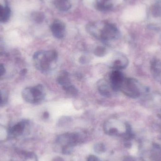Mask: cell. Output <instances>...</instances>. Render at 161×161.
Returning a JSON list of instances; mask_svg holds the SVG:
<instances>
[{
    "mask_svg": "<svg viewBox=\"0 0 161 161\" xmlns=\"http://www.w3.org/2000/svg\"><path fill=\"white\" fill-rule=\"evenodd\" d=\"M107 53V50L105 47L103 46H98L95 49L94 53L98 57H102L106 55Z\"/></svg>",
    "mask_w": 161,
    "mask_h": 161,
    "instance_id": "2e32d148",
    "label": "cell"
},
{
    "mask_svg": "<svg viewBox=\"0 0 161 161\" xmlns=\"http://www.w3.org/2000/svg\"><path fill=\"white\" fill-rule=\"evenodd\" d=\"M129 64V60L125 56L119 55L111 62L110 67L115 70L121 71L126 68Z\"/></svg>",
    "mask_w": 161,
    "mask_h": 161,
    "instance_id": "52a82bcc",
    "label": "cell"
},
{
    "mask_svg": "<svg viewBox=\"0 0 161 161\" xmlns=\"http://www.w3.org/2000/svg\"><path fill=\"white\" fill-rule=\"evenodd\" d=\"M51 30L53 35L57 39H62L65 34V26L62 22L56 20L51 26Z\"/></svg>",
    "mask_w": 161,
    "mask_h": 161,
    "instance_id": "9c48e42d",
    "label": "cell"
},
{
    "mask_svg": "<svg viewBox=\"0 0 161 161\" xmlns=\"http://www.w3.org/2000/svg\"><path fill=\"white\" fill-rule=\"evenodd\" d=\"M80 63L85 64L86 63H88V61H89V58L87 57L83 56L80 58Z\"/></svg>",
    "mask_w": 161,
    "mask_h": 161,
    "instance_id": "603a6c76",
    "label": "cell"
},
{
    "mask_svg": "<svg viewBox=\"0 0 161 161\" xmlns=\"http://www.w3.org/2000/svg\"><path fill=\"white\" fill-rule=\"evenodd\" d=\"M87 161H101L98 158L96 157V156H94V155H91L89 156L88 158V160Z\"/></svg>",
    "mask_w": 161,
    "mask_h": 161,
    "instance_id": "7402d4cb",
    "label": "cell"
},
{
    "mask_svg": "<svg viewBox=\"0 0 161 161\" xmlns=\"http://www.w3.org/2000/svg\"><path fill=\"white\" fill-rule=\"evenodd\" d=\"M57 81L63 90L69 95L76 96L78 94L77 88L72 83L69 77V74L66 71L61 72L58 77Z\"/></svg>",
    "mask_w": 161,
    "mask_h": 161,
    "instance_id": "5b68a950",
    "label": "cell"
},
{
    "mask_svg": "<svg viewBox=\"0 0 161 161\" xmlns=\"http://www.w3.org/2000/svg\"><path fill=\"white\" fill-rule=\"evenodd\" d=\"M150 70L153 76L157 79L161 78V60L153 59L150 64Z\"/></svg>",
    "mask_w": 161,
    "mask_h": 161,
    "instance_id": "30bf717a",
    "label": "cell"
},
{
    "mask_svg": "<svg viewBox=\"0 0 161 161\" xmlns=\"http://www.w3.org/2000/svg\"><path fill=\"white\" fill-rule=\"evenodd\" d=\"M55 5L59 10L67 11L70 8L71 5L68 0H56Z\"/></svg>",
    "mask_w": 161,
    "mask_h": 161,
    "instance_id": "7c38bea8",
    "label": "cell"
},
{
    "mask_svg": "<svg viewBox=\"0 0 161 161\" xmlns=\"http://www.w3.org/2000/svg\"><path fill=\"white\" fill-rule=\"evenodd\" d=\"M44 15L43 13L41 12H34L32 14V18L37 23H42L44 20Z\"/></svg>",
    "mask_w": 161,
    "mask_h": 161,
    "instance_id": "e0dca14e",
    "label": "cell"
},
{
    "mask_svg": "<svg viewBox=\"0 0 161 161\" xmlns=\"http://www.w3.org/2000/svg\"><path fill=\"white\" fill-rule=\"evenodd\" d=\"M109 1V0H101L100 3H102L104 4H106V3L108 2Z\"/></svg>",
    "mask_w": 161,
    "mask_h": 161,
    "instance_id": "4316f807",
    "label": "cell"
},
{
    "mask_svg": "<svg viewBox=\"0 0 161 161\" xmlns=\"http://www.w3.org/2000/svg\"><path fill=\"white\" fill-rule=\"evenodd\" d=\"M5 72L6 70L4 65L3 64H0V77L4 75Z\"/></svg>",
    "mask_w": 161,
    "mask_h": 161,
    "instance_id": "44dd1931",
    "label": "cell"
},
{
    "mask_svg": "<svg viewBox=\"0 0 161 161\" xmlns=\"http://www.w3.org/2000/svg\"><path fill=\"white\" fill-rule=\"evenodd\" d=\"M131 150H132L131 152H132V154H136V153H137V151H138V147H137V146H133V147H132Z\"/></svg>",
    "mask_w": 161,
    "mask_h": 161,
    "instance_id": "cb8c5ba5",
    "label": "cell"
},
{
    "mask_svg": "<svg viewBox=\"0 0 161 161\" xmlns=\"http://www.w3.org/2000/svg\"><path fill=\"white\" fill-rule=\"evenodd\" d=\"M25 161H37V158L35 154L31 153L27 155Z\"/></svg>",
    "mask_w": 161,
    "mask_h": 161,
    "instance_id": "d6986e66",
    "label": "cell"
},
{
    "mask_svg": "<svg viewBox=\"0 0 161 161\" xmlns=\"http://www.w3.org/2000/svg\"><path fill=\"white\" fill-rule=\"evenodd\" d=\"M97 88L100 94L106 97H110L114 92L109 82L105 79H101L97 82Z\"/></svg>",
    "mask_w": 161,
    "mask_h": 161,
    "instance_id": "ba28073f",
    "label": "cell"
},
{
    "mask_svg": "<svg viewBox=\"0 0 161 161\" xmlns=\"http://www.w3.org/2000/svg\"><path fill=\"white\" fill-rule=\"evenodd\" d=\"M94 152L97 154H101L106 151V148L105 145L102 143H97L94 145L93 147Z\"/></svg>",
    "mask_w": 161,
    "mask_h": 161,
    "instance_id": "9a60e30c",
    "label": "cell"
},
{
    "mask_svg": "<svg viewBox=\"0 0 161 161\" xmlns=\"http://www.w3.org/2000/svg\"><path fill=\"white\" fill-rule=\"evenodd\" d=\"M120 91L130 98H136L142 95L143 88L136 79L125 77L120 87Z\"/></svg>",
    "mask_w": 161,
    "mask_h": 161,
    "instance_id": "277c9868",
    "label": "cell"
},
{
    "mask_svg": "<svg viewBox=\"0 0 161 161\" xmlns=\"http://www.w3.org/2000/svg\"><path fill=\"white\" fill-rule=\"evenodd\" d=\"M49 114L47 112H45L44 114H43V117L45 118H47L49 117Z\"/></svg>",
    "mask_w": 161,
    "mask_h": 161,
    "instance_id": "484cf974",
    "label": "cell"
},
{
    "mask_svg": "<svg viewBox=\"0 0 161 161\" xmlns=\"http://www.w3.org/2000/svg\"><path fill=\"white\" fill-rule=\"evenodd\" d=\"M11 11L9 7L6 5L3 6L0 4V22H6L10 17Z\"/></svg>",
    "mask_w": 161,
    "mask_h": 161,
    "instance_id": "8fae6325",
    "label": "cell"
},
{
    "mask_svg": "<svg viewBox=\"0 0 161 161\" xmlns=\"http://www.w3.org/2000/svg\"><path fill=\"white\" fill-rule=\"evenodd\" d=\"M25 128V123L23 122H19L12 127L11 131L14 135H19L23 133Z\"/></svg>",
    "mask_w": 161,
    "mask_h": 161,
    "instance_id": "4fadbf2b",
    "label": "cell"
},
{
    "mask_svg": "<svg viewBox=\"0 0 161 161\" xmlns=\"http://www.w3.org/2000/svg\"><path fill=\"white\" fill-rule=\"evenodd\" d=\"M53 161H64L63 158H61V157H57L55 158H54L53 159Z\"/></svg>",
    "mask_w": 161,
    "mask_h": 161,
    "instance_id": "d4e9b609",
    "label": "cell"
},
{
    "mask_svg": "<svg viewBox=\"0 0 161 161\" xmlns=\"http://www.w3.org/2000/svg\"><path fill=\"white\" fill-rule=\"evenodd\" d=\"M8 95L7 92L5 90H0V105H3L5 104L8 100Z\"/></svg>",
    "mask_w": 161,
    "mask_h": 161,
    "instance_id": "ac0fdd59",
    "label": "cell"
},
{
    "mask_svg": "<svg viewBox=\"0 0 161 161\" xmlns=\"http://www.w3.org/2000/svg\"><path fill=\"white\" fill-rule=\"evenodd\" d=\"M89 33L99 40L108 41L116 39L119 37V30L114 25L106 23L102 28L97 29L94 26H91L88 29Z\"/></svg>",
    "mask_w": 161,
    "mask_h": 161,
    "instance_id": "7a4b0ae2",
    "label": "cell"
},
{
    "mask_svg": "<svg viewBox=\"0 0 161 161\" xmlns=\"http://www.w3.org/2000/svg\"><path fill=\"white\" fill-rule=\"evenodd\" d=\"M5 50V47L4 42L0 39V56L4 53Z\"/></svg>",
    "mask_w": 161,
    "mask_h": 161,
    "instance_id": "ffe728a7",
    "label": "cell"
},
{
    "mask_svg": "<svg viewBox=\"0 0 161 161\" xmlns=\"http://www.w3.org/2000/svg\"><path fill=\"white\" fill-rule=\"evenodd\" d=\"M152 15L154 17H158L161 16V4L160 3H157L152 7L151 9Z\"/></svg>",
    "mask_w": 161,
    "mask_h": 161,
    "instance_id": "5bb4252c",
    "label": "cell"
},
{
    "mask_svg": "<svg viewBox=\"0 0 161 161\" xmlns=\"http://www.w3.org/2000/svg\"><path fill=\"white\" fill-rule=\"evenodd\" d=\"M46 96L45 89L42 84L25 88L22 92V96L26 102L31 104L40 103Z\"/></svg>",
    "mask_w": 161,
    "mask_h": 161,
    "instance_id": "3957f363",
    "label": "cell"
},
{
    "mask_svg": "<svg viewBox=\"0 0 161 161\" xmlns=\"http://www.w3.org/2000/svg\"><path fill=\"white\" fill-rule=\"evenodd\" d=\"M58 53L55 50L40 51L33 56L34 65L42 73H47L53 70L56 65Z\"/></svg>",
    "mask_w": 161,
    "mask_h": 161,
    "instance_id": "6da1fadb",
    "label": "cell"
},
{
    "mask_svg": "<svg viewBox=\"0 0 161 161\" xmlns=\"http://www.w3.org/2000/svg\"><path fill=\"white\" fill-rule=\"evenodd\" d=\"M123 74L121 71L113 70L109 76V83L114 92L120 91V87L125 79Z\"/></svg>",
    "mask_w": 161,
    "mask_h": 161,
    "instance_id": "8992f818",
    "label": "cell"
}]
</instances>
